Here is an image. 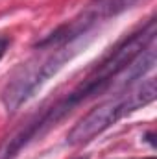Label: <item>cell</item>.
Listing matches in <instances>:
<instances>
[{"instance_id":"1","label":"cell","mask_w":157,"mask_h":159,"mask_svg":"<svg viewBox=\"0 0 157 159\" xmlns=\"http://www.w3.org/2000/svg\"><path fill=\"white\" fill-rule=\"evenodd\" d=\"M155 19H152L144 28H141L139 32L120 41L74 89H70L65 96L57 98L54 104H50L41 113L32 117L13 135H9L0 144V159H15L30 143L46 135L52 128H56L61 120L67 119L78 106L115 87L117 76L146 46H150L155 41Z\"/></svg>"},{"instance_id":"2","label":"cell","mask_w":157,"mask_h":159,"mask_svg":"<svg viewBox=\"0 0 157 159\" xmlns=\"http://www.w3.org/2000/svg\"><path fill=\"white\" fill-rule=\"evenodd\" d=\"M155 96L157 85L155 80L152 78L141 81L135 87H129L128 91L120 93L115 98L105 100L104 104L91 109L83 119H79L78 124H74V128L69 131L67 143L70 146H81V144L91 143L92 139H96L100 133L109 129L113 124H117L126 115L152 104Z\"/></svg>"},{"instance_id":"3","label":"cell","mask_w":157,"mask_h":159,"mask_svg":"<svg viewBox=\"0 0 157 159\" xmlns=\"http://www.w3.org/2000/svg\"><path fill=\"white\" fill-rule=\"evenodd\" d=\"M81 41L83 39L52 48L46 56L22 65V69L2 89L0 100L4 107L9 113H15L22 104H26L48 80L56 76L65 67L67 61H70L81 48H85L87 43H81Z\"/></svg>"},{"instance_id":"4","label":"cell","mask_w":157,"mask_h":159,"mask_svg":"<svg viewBox=\"0 0 157 159\" xmlns=\"http://www.w3.org/2000/svg\"><path fill=\"white\" fill-rule=\"evenodd\" d=\"M139 0H91L87 4V11L96 19V22H104L107 19H113L120 15L122 11L133 7V4H137Z\"/></svg>"},{"instance_id":"5","label":"cell","mask_w":157,"mask_h":159,"mask_svg":"<svg viewBox=\"0 0 157 159\" xmlns=\"http://www.w3.org/2000/svg\"><path fill=\"white\" fill-rule=\"evenodd\" d=\"M9 43H11V41L7 39V37H0V59L4 57V54H6V50L9 48Z\"/></svg>"},{"instance_id":"6","label":"cell","mask_w":157,"mask_h":159,"mask_svg":"<svg viewBox=\"0 0 157 159\" xmlns=\"http://www.w3.org/2000/svg\"><path fill=\"white\" fill-rule=\"evenodd\" d=\"M144 141H146V143H150V144H152V146H155V143H154V133H152V131H150V133H146V135H144Z\"/></svg>"},{"instance_id":"7","label":"cell","mask_w":157,"mask_h":159,"mask_svg":"<svg viewBox=\"0 0 157 159\" xmlns=\"http://www.w3.org/2000/svg\"><path fill=\"white\" fill-rule=\"evenodd\" d=\"M148 159H155V157H148Z\"/></svg>"}]
</instances>
